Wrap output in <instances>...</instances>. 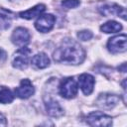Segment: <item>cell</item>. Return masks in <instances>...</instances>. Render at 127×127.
Here are the masks:
<instances>
[{"label": "cell", "mask_w": 127, "mask_h": 127, "mask_svg": "<svg viewBox=\"0 0 127 127\" xmlns=\"http://www.w3.org/2000/svg\"><path fill=\"white\" fill-rule=\"evenodd\" d=\"M53 58L57 63L80 64L85 59V52L77 42L67 38L56 49Z\"/></svg>", "instance_id": "6da1fadb"}, {"label": "cell", "mask_w": 127, "mask_h": 127, "mask_svg": "<svg viewBox=\"0 0 127 127\" xmlns=\"http://www.w3.org/2000/svg\"><path fill=\"white\" fill-rule=\"evenodd\" d=\"M77 83L72 77H66L63 79L59 86L60 94L64 98H73L77 94Z\"/></svg>", "instance_id": "7a4b0ae2"}, {"label": "cell", "mask_w": 127, "mask_h": 127, "mask_svg": "<svg viewBox=\"0 0 127 127\" xmlns=\"http://www.w3.org/2000/svg\"><path fill=\"white\" fill-rule=\"evenodd\" d=\"M86 123L90 126H102L109 127L112 125V118L103 112L95 111L91 112L86 117Z\"/></svg>", "instance_id": "3957f363"}, {"label": "cell", "mask_w": 127, "mask_h": 127, "mask_svg": "<svg viewBox=\"0 0 127 127\" xmlns=\"http://www.w3.org/2000/svg\"><path fill=\"white\" fill-rule=\"evenodd\" d=\"M126 41H127V38H126L125 34L115 36V37L109 39V41L107 43V49L112 54L123 53L127 49Z\"/></svg>", "instance_id": "277c9868"}, {"label": "cell", "mask_w": 127, "mask_h": 127, "mask_svg": "<svg viewBox=\"0 0 127 127\" xmlns=\"http://www.w3.org/2000/svg\"><path fill=\"white\" fill-rule=\"evenodd\" d=\"M31 54V50L27 47H23L19 49L13 60V66L18 69H26L29 64V55Z\"/></svg>", "instance_id": "5b68a950"}, {"label": "cell", "mask_w": 127, "mask_h": 127, "mask_svg": "<svg viewBox=\"0 0 127 127\" xmlns=\"http://www.w3.org/2000/svg\"><path fill=\"white\" fill-rule=\"evenodd\" d=\"M120 101V96L116 95V94H111V93H101L96 101L95 104L103 109H111L114 106H116L118 104V102Z\"/></svg>", "instance_id": "8992f818"}, {"label": "cell", "mask_w": 127, "mask_h": 127, "mask_svg": "<svg viewBox=\"0 0 127 127\" xmlns=\"http://www.w3.org/2000/svg\"><path fill=\"white\" fill-rule=\"evenodd\" d=\"M55 22L56 18L53 14H43L35 22V27L39 32L47 33L53 29Z\"/></svg>", "instance_id": "52a82bcc"}, {"label": "cell", "mask_w": 127, "mask_h": 127, "mask_svg": "<svg viewBox=\"0 0 127 127\" xmlns=\"http://www.w3.org/2000/svg\"><path fill=\"white\" fill-rule=\"evenodd\" d=\"M99 12L105 17L116 16V17H121L123 20L126 19V10H125V8L121 7L117 4L103 5L102 7L99 8Z\"/></svg>", "instance_id": "ba28073f"}, {"label": "cell", "mask_w": 127, "mask_h": 127, "mask_svg": "<svg viewBox=\"0 0 127 127\" xmlns=\"http://www.w3.org/2000/svg\"><path fill=\"white\" fill-rule=\"evenodd\" d=\"M29 40H30V34L28 30L23 27L16 28L11 36L12 43L19 47H22V46L24 47L26 44L29 43Z\"/></svg>", "instance_id": "9c48e42d"}, {"label": "cell", "mask_w": 127, "mask_h": 127, "mask_svg": "<svg viewBox=\"0 0 127 127\" xmlns=\"http://www.w3.org/2000/svg\"><path fill=\"white\" fill-rule=\"evenodd\" d=\"M35 92V88L32 84V82L25 78L22 79L20 82V85L15 89V94L19 97V98H29L31 95H33Z\"/></svg>", "instance_id": "30bf717a"}, {"label": "cell", "mask_w": 127, "mask_h": 127, "mask_svg": "<svg viewBox=\"0 0 127 127\" xmlns=\"http://www.w3.org/2000/svg\"><path fill=\"white\" fill-rule=\"evenodd\" d=\"M94 77L88 73H82L78 77V86L85 95H89L93 91Z\"/></svg>", "instance_id": "8fae6325"}, {"label": "cell", "mask_w": 127, "mask_h": 127, "mask_svg": "<svg viewBox=\"0 0 127 127\" xmlns=\"http://www.w3.org/2000/svg\"><path fill=\"white\" fill-rule=\"evenodd\" d=\"M46 110L47 113L52 117L58 118L64 115V109L60 103L54 99H48V101H46Z\"/></svg>", "instance_id": "7c38bea8"}, {"label": "cell", "mask_w": 127, "mask_h": 127, "mask_svg": "<svg viewBox=\"0 0 127 127\" xmlns=\"http://www.w3.org/2000/svg\"><path fill=\"white\" fill-rule=\"evenodd\" d=\"M45 10H46V6H45L44 4H38V5L34 6L33 8H31V9H29V10L20 12V13H19V16H20L21 18L30 20V19H33V18H35V17L41 15Z\"/></svg>", "instance_id": "4fadbf2b"}, {"label": "cell", "mask_w": 127, "mask_h": 127, "mask_svg": "<svg viewBox=\"0 0 127 127\" xmlns=\"http://www.w3.org/2000/svg\"><path fill=\"white\" fill-rule=\"evenodd\" d=\"M31 64L36 68H45L50 65V59L48 58V56L46 54L39 53L32 58Z\"/></svg>", "instance_id": "5bb4252c"}, {"label": "cell", "mask_w": 127, "mask_h": 127, "mask_svg": "<svg viewBox=\"0 0 127 127\" xmlns=\"http://www.w3.org/2000/svg\"><path fill=\"white\" fill-rule=\"evenodd\" d=\"M14 18V13L9 10L0 8V29H7L10 27Z\"/></svg>", "instance_id": "9a60e30c"}, {"label": "cell", "mask_w": 127, "mask_h": 127, "mask_svg": "<svg viewBox=\"0 0 127 127\" xmlns=\"http://www.w3.org/2000/svg\"><path fill=\"white\" fill-rule=\"evenodd\" d=\"M122 29V26L120 23L116 22V21H108L106 23H104L103 25H101L100 30L106 34H110V33H117Z\"/></svg>", "instance_id": "2e32d148"}, {"label": "cell", "mask_w": 127, "mask_h": 127, "mask_svg": "<svg viewBox=\"0 0 127 127\" xmlns=\"http://www.w3.org/2000/svg\"><path fill=\"white\" fill-rule=\"evenodd\" d=\"M14 99V95L12 91L8 88H1L0 89V103L6 104L12 102Z\"/></svg>", "instance_id": "e0dca14e"}, {"label": "cell", "mask_w": 127, "mask_h": 127, "mask_svg": "<svg viewBox=\"0 0 127 127\" xmlns=\"http://www.w3.org/2000/svg\"><path fill=\"white\" fill-rule=\"evenodd\" d=\"M79 0H63L62 1V6L66 8V9H71V8H76L79 5Z\"/></svg>", "instance_id": "ac0fdd59"}, {"label": "cell", "mask_w": 127, "mask_h": 127, "mask_svg": "<svg viewBox=\"0 0 127 127\" xmlns=\"http://www.w3.org/2000/svg\"><path fill=\"white\" fill-rule=\"evenodd\" d=\"M93 34L88 31V30H83V31H80L77 33V38L80 40V41H87V40H90L92 38Z\"/></svg>", "instance_id": "d6986e66"}, {"label": "cell", "mask_w": 127, "mask_h": 127, "mask_svg": "<svg viewBox=\"0 0 127 127\" xmlns=\"http://www.w3.org/2000/svg\"><path fill=\"white\" fill-rule=\"evenodd\" d=\"M6 58H7V54H6V52H5L4 50L0 49V63L4 62V61L6 60Z\"/></svg>", "instance_id": "ffe728a7"}, {"label": "cell", "mask_w": 127, "mask_h": 127, "mask_svg": "<svg viewBox=\"0 0 127 127\" xmlns=\"http://www.w3.org/2000/svg\"><path fill=\"white\" fill-rule=\"evenodd\" d=\"M7 125V121H6V118L0 114V126H6Z\"/></svg>", "instance_id": "44dd1931"}, {"label": "cell", "mask_w": 127, "mask_h": 127, "mask_svg": "<svg viewBox=\"0 0 127 127\" xmlns=\"http://www.w3.org/2000/svg\"><path fill=\"white\" fill-rule=\"evenodd\" d=\"M118 69H119V70H122V72H125V71H126V64H125V63L122 64V65L119 66Z\"/></svg>", "instance_id": "7402d4cb"}]
</instances>
